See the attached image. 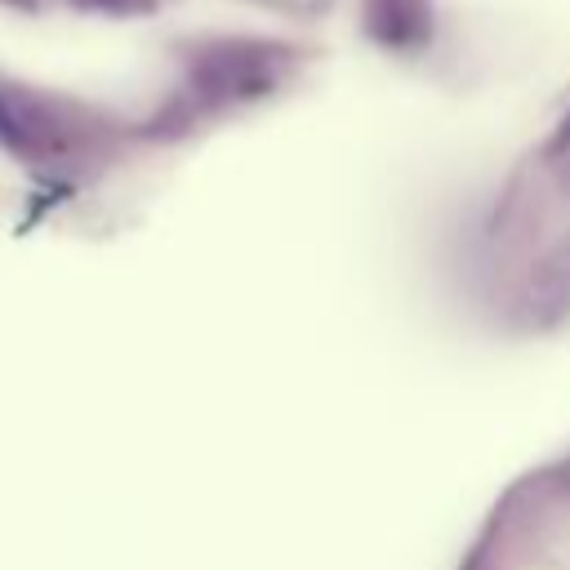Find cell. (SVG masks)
Masks as SVG:
<instances>
[{
  "mask_svg": "<svg viewBox=\"0 0 570 570\" xmlns=\"http://www.w3.org/2000/svg\"><path fill=\"white\" fill-rule=\"evenodd\" d=\"M0 142L27 160H45V156L62 151V129L45 111V102H36L22 89L0 85Z\"/></svg>",
  "mask_w": 570,
  "mask_h": 570,
  "instance_id": "6da1fadb",
  "label": "cell"
}]
</instances>
